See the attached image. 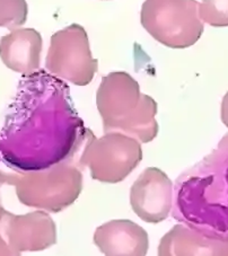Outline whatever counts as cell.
Wrapping results in <instances>:
<instances>
[{
    "instance_id": "cell-1",
    "label": "cell",
    "mask_w": 228,
    "mask_h": 256,
    "mask_svg": "<svg viewBox=\"0 0 228 256\" xmlns=\"http://www.w3.org/2000/svg\"><path fill=\"white\" fill-rule=\"evenodd\" d=\"M0 134V158L20 172L48 168L67 162L80 148L86 130L60 90H46L34 110L18 114Z\"/></svg>"
},
{
    "instance_id": "cell-2",
    "label": "cell",
    "mask_w": 228,
    "mask_h": 256,
    "mask_svg": "<svg viewBox=\"0 0 228 256\" xmlns=\"http://www.w3.org/2000/svg\"><path fill=\"white\" fill-rule=\"evenodd\" d=\"M173 216L210 235L228 232V134L216 152L178 178Z\"/></svg>"
},
{
    "instance_id": "cell-3",
    "label": "cell",
    "mask_w": 228,
    "mask_h": 256,
    "mask_svg": "<svg viewBox=\"0 0 228 256\" xmlns=\"http://www.w3.org/2000/svg\"><path fill=\"white\" fill-rule=\"evenodd\" d=\"M96 105L105 132H122L144 144L158 134L156 102L140 92L139 84L128 72H114L103 77Z\"/></svg>"
},
{
    "instance_id": "cell-4",
    "label": "cell",
    "mask_w": 228,
    "mask_h": 256,
    "mask_svg": "<svg viewBox=\"0 0 228 256\" xmlns=\"http://www.w3.org/2000/svg\"><path fill=\"white\" fill-rule=\"evenodd\" d=\"M7 183L16 188L17 196L23 204L59 212L80 196L82 178L76 166L62 162L48 168L7 174Z\"/></svg>"
},
{
    "instance_id": "cell-5",
    "label": "cell",
    "mask_w": 228,
    "mask_h": 256,
    "mask_svg": "<svg viewBox=\"0 0 228 256\" xmlns=\"http://www.w3.org/2000/svg\"><path fill=\"white\" fill-rule=\"evenodd\" d=\"M199 5L196 0H144L140 22L163 46L186 48L198 42L204 33Z\"/></svg>"
},
{
    "instance_id": "cell-6",
    "label": "cell",
    "mask_w": 228,
    "mask_h": 256,
    "mask_svg": "<svg viewBox=\"0 0 228 256\" xmlns=\"http://www.w3.org/2000/svg\"><path fill=\"white\" fill-rule=\"evenodd\" d=\"M142 160V146L134 136L122 132H106L100 138H92L80 158V164L90 170L94 180L119 183Z\"/></svg>"
},
{
    "instance_id": "cell-7",
    "label": "cell",
    "mask_w": 228,
    "mask_h": 256,
    "mask_svg": "<svg viewBox=\"0 0 228 256\" xmlns=\"http://www.w3.org/2000/svg\"><path fill=\"white\" fill-rule=\"evenodd\" d=\"M85 28L72 24L51 36L46 68L50 74L77 86H86L98 72Z\"/></svg>"
},
{
    "instance_id": "cell-8",
    "label": "cell",
    "mask_w": 228,
    "mask_h": 256,
    "mask_svg": "<svg viewBox=\"0 0 228 256\" xmlns=\"http://www.w3.org/2000/svg\"><path fill=\"white\" fill-rule=\"evenodd\" d=\"M0 234L15 255L22 252L43 250L56 242V224L43 211L25 216H15L5 211L0 220Z\"/></svg>"
},
{
    "instance_id": "cell-9",
    "label": "cell",
    "mask_w": 228,
    "mask_h": 256,
    "mask_svg": "<svg viewBox=\"0 0 228 256\" xmlns=\"http://www.w3.org/2000/svg\"><path fill=\"white\" fill-rule=\"evenodd\" d=\"M134 214L149 224H158L173 208V183L163 170L148 167L136 180L130 191Z\"/></svg>"
},
{
    "instance_id": "cell-10",
    "label": "cell",
    "mask_w": 228,
    "mask_h": 256,
    "mask_svg": "<svg viewBox=\"0 0 228 256\" xmlns=\"http://www.w3.org/2000/svg\"><path fill=\"white\" fill-rule=\"evenodd\" d=\"M43 41L33 28H16L0 40V58L12 72L30 76L40 68Z\"/></svg>"
},
{
    "instance_id": "cell-11",
    "label": "cell",
    "mask_w": 228,
    "mask_h": 256,
    "mask_svg": "<svg viewBox=\"0 0 228 256\" xmlns=\"http://www.w3.org/2000/svg\"><path fill=\"white\" fill-rule=\"evenodd\" d=\"M94 242L104 255L144 256L148 252V235L130 220H112L100 226Z\"/></svg>"
},
{
    "instance_id": "cell-12",
    "label": "cell",
    "mask_w": 228,
    "mask_h": 256,
    "mask_svg": "<svg viewBox=\"0 0 228 256\" xmlns=\"http://www.w3.org/2000/svg\"><path fill=\"white\" fill-rule=\"evenodd\" d=\"M158 255H228V238L176 224L162 238Z\"/></svg>"
},
{
    "instance_id": "cell-13",
    "label": "cell",
    "mask_w": 228,
    "mask_h": 256,
    "mask_svg": "<svg viewBox=\"0 0 228 256\" xmlns=\"http://www.w3.org/2000/svg\"><path fill=\"white\" fill-rule=\"evenodd\" d=\"M26 0H0V28L14 30L28 20Z\"/></svg>"
},
{
    "instance_id": "cell-14",
    "label": "cell",
    "mask_w": 228,
    "mask_h": 256,
    "mask_svg": "<svg viewBox=\"0 0 228 256\" xmlns=\"http://www.w3.org/2000/svg\"><path fill=\"white\" fill-rule=\"evenodd\" d=\"M199 17L214 28L228 26V0H202L199 5Z\"/></svg>"
},
{
    "instance_id": "cell-15",
    "label": "cell",
    "mask_w": 228,
    "mask_h": 256,
    "mask_svg": "<svg viewBox=\"0 0 228 256\" xmlns=\"http://www.w3.org/2000/svg\"><path fill=\"white\" fill-rule=\"evenodd\" d=\"M220 116H222V121L224 124L228 128V92H226V95L224 96L222 102Z\"/></svg>"
},
{
    "instance_id": "cell-16",
    "label": "cell",
    "mask_w": 228,
    "mask_h": 256,
    "mask_svg": "<svg viewBox=\"0 0 228 256\" xmlns=\"http://www.w3.org/2000/svg\"><path fill=\"white\" fill-rule=\"evenodd\" d=\"M0 255H15L14 252L8 246L7 242L4 240L2 234H0Z\"/></svg>"
},
{
    "instance_id": "cell-17",
    "label": "cell",
    "mask_w": 228,
    "mask_h": 256,
    "mask_svg": "<svg viewBox=\"0 0 228 256\" xmlns=\"http://www.w3.org/2000/svg\"><path fill=\"white\" fill-rule=\"evenodd\" d=\"M5 183H7V174H4L0 172V188H2V185ZM4 214H5V210H4L2 203H0V220H2Z\"/></svg>"
}]
</instances>
